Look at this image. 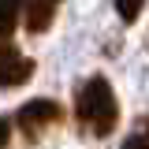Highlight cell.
<instances>
[{
	"label": "cell",
	"instance_id": "obj_3",
	"mask_svg": "<svg viewBox=\"0 0 149 149\" xmlns=\"http://www.w3.org/2000/svg\"><path fill=\"white\" fill-rule=\"evenodd\" d=\"M34 78V60L22 56L15 45L0 41V90H11V86H22Z\"/></svg>",
	"mask_w": 149,
	"mask_h": 149
},
{
	"label": "cell",
	"instance_id": "obj_5",
	"mask_svg": "<svg viewBox=\"0 0 149 149\" xmlns=\"http://www.w3.org/2000/svg\"><path fill=\"white\" fill-rule=\"evenodd\" d=\"M26 8H30V0H0V41H8L15 34V26L22 22Z\"/></svg>",
	"mask_w": 149,
	"mask_h": 149
},
{
	"label": "cell",
	"instance_id": "obj_1",
	"mask_svg": "<svg viewBox=\"0 0 149 149\" xmlns=\"http://www.w3.org/2000/svg\"><path fill=\"white\" fill-rule=\"evenodd\" d=\"M74 116H78V123L90 130L93 138H108L112 130H116L119 101H116V93H112L104 74H93V78L82 82V90L74 97Z\"/></svg>",
	"mask_w": 149,
	"mask_h": 149
},
{
	"label": "cell",
	"instance_id": "obj_4",
	"mask_svg": "<svg viewBox=\"0 0 149 149\" xmlns=\"http://www.w3.org/2000/svg\"><path fill=\"white\" fill-rule=\"evenodd\" d=\"M60 4H63V0H30V8H26V15H22L26 30H30V34H45V30L52 26Z\"/></svg>",
	"mask_w": 149,
	"mask_h": 149
},
{
	"label": "cell",
	"instance_id": "obj_7",
	"mask_svg": "<svg viewBox=\"0 0 149 149\" xmlns=\"http://www.w3.org/2000/svg\"><path fill=\"white\" fill-rule=\"evenodd\" d=\"M142 8H146V0H116V11H119L123 22H134L142 15Z\"/></svg>",
	"mask_w": 149,
	"mask_h": 149
},
{
	"label": "cell",
	"instance_id": "obj_2",
	"mask_svg": "<svg viewBox=\"0 0 149 149\" xmlns=\"http://www.w3.org/2000/svg\"><path fill=\"white\" fill-rule=\"evenodd\" d=\"M19 130L26 134V138H41L49 127H56L60 119H63V108L49 101V97H34V101H26L22 108H19Z\"/></svg>",
	"mask_w": 149,
	"mask_h": 149
},
{
	"label": "cell",
	"instance_id": "obj_6",
	"mask_svg": "<svg viewBox=\"0 0 149 149\" xmlns=\"http://www.w3.org/2000/svg\"><path fill=\"white\" fill-rule=\"evenodd\" d=\"M119 149H149V116L138 119V127L123 138V146H119Z\"/></svg>",
	"mask_w": 149,
	"mask_h": 149
},
{
	"label": "cell",
	"instance_id": "obj_8",
	"mask_svg": "<svg viewBox=\"0 0 149 149\" xmlns=\"http://www.w3.org/2000/svg\"><path fill=\"white\" fill-rule=\"evenodd\" d=\"M8 142H11V123L0 116V149H8Z\"/></svg>",
	"mask_w": 149,
	"mask_h": 149
}]
</instances>
